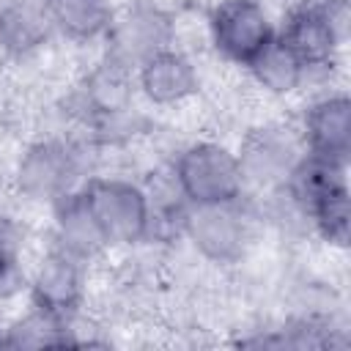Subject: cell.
<instances>
[{"mask_svg": "<svg viewBox=\"0 0 351 351\" xmlns=\"http://www.w3.org/2000/svg\"><path fill=\"white\" fill-rule=\"evenodd\" d=\"M176 184L192 206L236 203L244 176L236 154L217 143H195L176 162Z\"/></svg>", "mask_w": 351, "mask_h": 351, "instance_id": "cell-1", "label": "cell"}, {"mask_svg": "<svg viewBox=\"0 0 351 351\" xmlns=\"http://www.w3.org/2000/svg\"><path fill=\"white\" fill-rule=\"evenodd\" d=\"M82 200L107 244H132L151 228L148 195L129 181L96 178L85 186Z\"/></svg>", "mask_w": 351, "mask_h": 351, "instance_id": "cell-2", "label": "cell"}, {"mask_svg": "<svg viewBox=\"0 0 351 351\" xmlns=\"http://www.w3.org/2000/svg\"><path fill=\"white\" fill-rule=\"evenodd\" d=\"M211 36L225 58L247 66L274 38V30L258 0H225L211 14Z\"/></svg>", "mask_w": 351, "mask_h": 351, "instance_id": "cell-3", "label": "cell"}, {"mask_svg": "<svg viewBox=\"0 0 351 351\" xmlns=\"http://www.w3.org/2000/svg\"><path fill=\"white\" fill-rule=\"evenodd\" d=\"M110 58L126 63V66H140L143 60H148L151 55L167 49L173 27L165 11H159L156 5H145L137 3L132 8H126L118 19L110 22Z\"/></svg>", "mask_w": 351, "mask_h": 351, "instance_id": "cell-4", "label": "cell"}, {"mask_svg": "<svg viewBox=\"0 0 351 351\" xmlns=\"http://www.w3.org/2000/svg\"><path fill=\"white\" fill-rule=\"evenodd\" d=\"M184 230L192 244L217 263H228L241 255L244 222L233 203L192 206V211L184 214Z\"/></svg>", "mask_w": 351, "mask_h": 351, "instance_id": "cell-5", "label": "cell"}, {"mask_svg": "<svg viewBox=\"0 0 351 351\" xmlns=\"http://www.w3.org/2000/svg\"><path fill=\"white\" fill-rule=\"evenodd\" d=\"M77 176V159L63 143H36L19 162L16 178L27 197L60 200Z\"/></svg>", "mask_w": 351, "mask_h": 351, "instance_id": "cell-6", "label": "cell"}, {"mask_svg": "<svg viewBox=\"0 0 351 351\" xmlns=\"http://www.w3.org/2000/svg\"><path fill=\"white\" fill-rule=\"evenodd\" d=\"M277 38L299 58V63L307 71L315 66H326L332 60L340 30H337V22L329 8H307L304 5L288 16V22Z\"/></svg>", "mask_w": 351, "mask_h": 351, "instance_id": "cell-7", "label": "cell"}, {"mask_svg": "<svg viewBox=\"0 0 351 351\" xmlns=\"http://www.w3.org/2000/svg\"><path fill=\"white\" fill-rule=\"evenodd\" d=\"M304 140L310 154L346 165L351 151V101L346 96L315 101L304 115Z\"/></svg>", "mask_w": 351, "mask_h": 351, "instance_id": "cell-8", "label": "cell"}, {"mask_svg": "<svg viewBox=\"0 0 351 351\" xmlns=\"http://www.w3.org/2000/svg\"><path fill=\"white\" fill-rule=\"evenodd\" d=\"M80 299H82V277L77 258L58 250L38 269V277L33 282V304L60 321H69L77 313Z\"/></svg>", "mask_w": 351, "mask_h": 351, "instance_id": "cell-9", "label": "cell"}, {"mask_svg": "<svg viewBox=\"0 0 351 351\" xmlns=\"http://www.w3.org/2000/svg\"><path fill=\"white\" fill-rule=\"evenodd\" d=\"M140 88L156 104H176L195 93L197 74L181 52L162 49L140 63Z\"/></svg>", "mask_w": 351, "mask_h": 351, "instance_id": "cell-10", "label": "cell"}, {"mask_svg": "<svg viewBox=\"0 0 351 351\" xmlns=\"http://www.w3.org/2000/svg\"><path fill=\"white\" fill-rule=\"evenodd\" d=\"M49 16L44 5L30 0H14L0 8V47L11 55H25L44 44L49 30Z\"/></svg>", "mask_w": 351, "mask_h": 351, "instance_id": "cell-11", "label": "cell"}, {"mask_svg": "<svg viewBox=\"0 0 351 351\" xmlns=\"http://www.w3.org/2000/svg\"><path fill=\"white\" fill-rule=\"evenodd\" d=\"M293 145L288 143V137H282L280 132L271 129H261L258 134H252L239 156L241 165V176L244 178H255V181H271L280 176H288V170L296 165V159L291 156Z\"/></svg>", "mask_w": 351, "mask_h": 351, "instance_id": "cell-12", "label": "cell"}, {"mask_svg": "<svg viewBox=\"0 0 351 351\" xmlns=\"http://www.w3.org/2000/svg\"><path fill=\"white\" fill-rule=\"evenodd\" d=\"M49 22L69 38L88 41L110 30L112 11L107 0H41Z\"/></svg>", "mask_w": 351, "mask_h": 351, "instance_id": "cell-13", "label": "cell"}, {"mask_svg": "<svg viewBox=\"0 0 351 351\" xmlns=\"http://www.w3.org/2000/svg\"><path fill=\"white\" fill-rule=\"evenodd\" d=\"M58 239H60V250L80 258L93 255L99 247H104V236L96 225V219L90 217L82 195H63L58 203Z\"/></svg>", "mask_w": 351, "mask_h": 351, "instance_id": "cell-14", "label": "cell"}, {"mask_svg": "<svg viewBox=\"0 0 351 351\" xmlns=\"http://www.w3.org/2000/svg\"><path fill=\"white\" fill-rule=\"evenodd\" d=\"M250 71L255 74V80L271 90V93H288L293 90L302 77H304V66L299 63V58L274 36L250 63Z\"/></svg>", "mask_w": 351, "mask_h": 351, "instance_id": "cell-15", "label": "cell"}, {"mask_svg": "<svg viewBox=\"0 0 351 351\" xmlns=\"http://www.w3.org/2000/svg\"><path fill=\"white\" fill-rule=\"evenodd\" d=\"M63 343H69L66 321L38 307L30 315H25L16 326H11L8 335L0 340V346H11V348H49V346H63Z\"/></svg>", "mask_w": 351, "mask_h": 351, "instance_id": "cell-16", "label": "cell"}, {"mask_svg": "<svg viewBox=\"0 0 351 351\" xmlns=\"http://www.w3.org/2000/svg\"><path fill=\"white\" fill-rule=\"evenodd\" d=\"M88 99L99 112H115L129 99V66L110 58L101 69L93 71L88 82Z\"/></svg>", "mask_w": 351, "mask_h": 351, "instance_id": "cell-17", "label": "cell"}, {"mask_svg": "<svg viewBox=\"0 0 351 351\" xmlns=\"http://www.w3.org/2000/svg\"><path fill=\"white\" fill-rule=\"evenodd\" d=\"M307 211L313 214L324 239H329L335 244L348 241V186L346 184L324 192Z\"/></svg>", "mask_w": 351, "mask_h": 351, "instance_id": "cell-18", "label": "cell"}, {"mask_svg": "<svg viewBox=\"0 0 351 351\" xmlns=\"http://www.w3.org/2000/svg\"><path fill=\"white\" fill-rule=\"evenodd\" d=\"M8 271H11V258H8V250H5V244L0 241V285L5 282Z\"/></svg>", "mask_w": 351, "mask_h": 351, "instance_id": "cell-19", "label": "cell"}, {"mask_svg": "<svg viewBox=\"0 0 351 351\" xmlns=\"http://www.w3.org/2000/svg\"><path fill=\"white\" fill-rule=\"evenodd\" d=\"M0 340H3V335H0Z\"/></svg>", "mask_w": 351, "mask_h": 351, "instance_id": "cell-20", "label": "cell"}]
</instances>
